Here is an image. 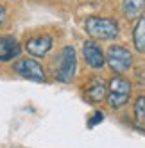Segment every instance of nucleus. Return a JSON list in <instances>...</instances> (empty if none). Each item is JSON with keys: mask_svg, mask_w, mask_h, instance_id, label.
<instances>
[{"mask_svg": "<svg viewBox=\"0 0 145 148\" xmlns=\"http://www.w3.org/2000/svg\"><path fill=\"white\" fill-rule=\"evenodd\" d=\"M102 120H104V116H102V112L100 111H97V112H93V116L88 120V129H91L93 125H97V123H100Z\"/></svg>", "mask_w": 145, "mask_h": 148, "instance_id": "nucleus-13", "label": "nucleus"}, {"mask_svg": "<svg viewBox=\"0 0 145 148\" xmlns=\"http://www.w3.org/2000/svg\"><path fill=\"white\" fill-rule=\"evenodd\" d=\"M131 91H133V84L129 79L124 75H115L109 79L108 82V93H106V102L109 103L111 109H120L124 107L129 98H131Z\"/></svg>", "mask_w": 145, "mask_h": 148, "instance_id": "nucleus-2", "label": "nucleus"}, {"mask_svg": "<svg viewBox=\"0 0 145 148\" xmlns=\"http://www.w3.org/2000/svg\"><path fill=\"white\" fill-rule=\"evenodd\" d=\"M145 11V0H122V14L126 20H138Z\"/></svg>", "mask_w": 145, "mask_h": 148, "instance_id": "nucleus-10", "label": "nucleus"}, {"mask_svg": "<svg viewBox=\"0 0 145 148\" xmlns=\"http://www.w3.org/2000/svg\"><path fill=\"white\" fill-rule=\"evenodd\" d=\"M133 112H134V120H136V123L145 127V97H138L136 100H134Z\"/></svg>", "mask_w": 145, "mask_h": 148, "instance_id": "nucleus-12", "label": "nucleus"}, {"mask_svg": "<svg viewBox=\"0 0 145 148\" xmlns=\"http://www.w3.org/2000/svg\"><path fill=\"white\" fill-rule=\"evenodd\" d=\"M84 30L91 39H102V41H113L120 34L117 20L102 16H88L84 20Z\"/></svg>", "mask_w": 145, "mask_h": 148, "instance_id": "nucleus-1", "label": "nucleus"}, {"mask_svg": "<svg viewBox=\"0 0 145 148\" xmlns=\"http://www.w3.org/2000/svg\"><path fill=\"white\" fill-rule=\"evenodd\" d=\"M52 47H54V39L48 34L34 36V38L27 39V43H25V50L32 57H45L48 52L52 50Z\"/></svg>", "mask_w": 145, "mask_h": 148, "instance_id": "nucleus-7", "label": "nucleus"}, {"mask_svg": "<svg viewBox=\"0 0 145 148\" xmlns=\"http://www.w3.org/2000/svg\"><path fill=\"white\" fill-rule=\"evenodd\" d=\"M20 52H22V45L14 36H0V62L13 61L20 56Z\"/></svg>", "mask_w": 145, "mask_h": 148, "instance_id": "nucleus-9", "label": "nucleus"}, {"mask_svg": "<svg viewBox=\"0 0 145 148\" xmlns=\"http://www.w3.org/2000/svg\"><path fill=\"white\" fill-rule=\"evenodd\" d=\"M106 93H108V82L102 80L100 77H93L84 89V98L90 103H99L106 100Z\"/></svg>", "mask_w": 145, "mask_h": 148, "instance_id": "nucleus-8", "label": "nucleus"}, {"mask_svg": "<svg viewBox=\"0 0 145 148\" xmlns=\"http://www.w3.org/2000/svg\"><path fill=\"white\" fill-rule=\"evenodd\" d=\"M6 13H7V11H6V7H4V5H0V25H2V23H4V20H6Z\"/></svg>", "mask_w": 145, "mask_h": 148, "instance_id": "nucleus-14", "label": "nucleus"}, {"mask_svg": "<svg viewBox=\"0 0 145 148\" xmlns=\"http://www.w3.org/2000/svg\"><path fill=\"white\" fill-rule=\"evenodd\" d=\"M82 57H84L86 64L93 70H100L106 64V56L99 43H95V39H88L82 43Z\"/></svg>", "mask_w": 145, "mask_h": 148, "instance_id": "nucleus-6", "label": "nucleus"}, {"mask_svg": "<svg viewBox=\"0 0 145 148\" xmlns=\"http://www.w3.org/2000/svg\"><path fill=\"white\" fill-rule=\"evenodd\" d=\"M106 62L111 71H115L117 75H124L131 66H133V52L127 47L122 45H111L106 50Z\"/></svg>", "mask_w": 145, "mask_h": 148, "instance_id": "nucleus-4", "label": "nucleus"}, {"mask_svg": "<svg viewBox=\"0 0 145 148\" xmlns=\"http://www.w3.org/2000/svg\"><path fill=\"white\" fill-rule=\"evenodd\" d=\"M133 45L136 52L145 54V16H140L133 27Z\"/></svg>", "mask_w": 145, "mask_h": 148, "instance_id": "nucleus-11", "label": "nucleus"}, {"mask_svg": "<svg viewBox=\"0 0 145 148\" xmlns=\"http://www.w3.org/2000/svg\"><path fill=\"white\" fill-rule=\"evenodd\" d=\"M75 71H77V52L72 45H66L61 48L56 61V80L70 82L75 77Z\"/></svg>", "mask_w": 145, "mask_h": 148, "instance_id": "nucleus-3", "label": "nucleus"}, {"mask_svg": "<svg viewBox=\"0 0 145 148\" xmlns=\"http://www.w3.org/2000/svg\"><path fill=\"white\" fill-rule=\"evenodd\" d=\"M13 70L18 73L20 77L29 79V80H36V82H45L47 80L43 66H41L36 59H32V57H22V59H18L13 64Z\"/></svg>", "mask_w": 145, "mask_h": 148, "instance_id": "nucleus-5", "label": "nucleus"}]
</instances>
